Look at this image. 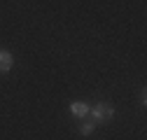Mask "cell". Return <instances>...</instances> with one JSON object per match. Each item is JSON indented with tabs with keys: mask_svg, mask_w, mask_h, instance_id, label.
Masks as SVG:
<instances>
[{
	"mask_svg": "<svg viewBox=\"0 0 147 140\" xmlns=\"http://www.w3.org/2000/svg\"><path fill=\"white\" fill-rule=\"evenodd\" d=\"M89 114L94 117V124H100V121H110L115 117V105H110V103H96L94 108L89 110Z\"/></svg>",
	"mask_w": 147,
	"mask_h": 140,
	"instance_id": "obj_1",
	"label": "cell"
},
{
	"mask_svg": "<svg viewBox=\"0 0 147 140\" xmlns=\"http://www.w3.org/2000/svg\"><path fill=\"white\" fill-rule=\"evenodd\" d=\"M91 110V105L84 103V100H75V103H70V112L75 114V117H86Z\"/></svg>",
	"mask_w": 147,
	"mask_h": 140,
	"instance_id": "obj_2",
	"label": "cell"
},
{
	"mask_svg": "<svg viewBox=\"0 0 147 140\" xmlns=\"http://www.w3.org/2000/svg\"><path fill=\"white\" fill-rule=\"evenodd\" d=\"M12 63H14V59H12V54L9 51H5V49H0V73H9V68H12Z\"/></svg>",
	"mask_w": 147,
	"mask_h": 140,
	"instance_id": "obj_3",
	"label": "cell"
},
{
	"mask_svg": "<svg viewBox=\"0 0 147 140\" xmlns=\"http://www.w3.org/2000/svg\"><path fill=\"white\" fill-rule=\"evenodd\" d=\"M94 131H96V124H94V121H84V124L80 126V133H82V135H91Z\"/></svg>",
	"mask_w": 147,
	"mask_h": 140,
	"instance_id": "obj_4",
	"label": "cell"
}]
</instances>
